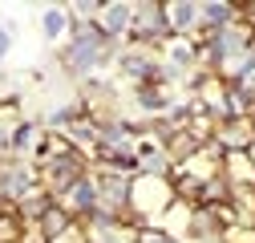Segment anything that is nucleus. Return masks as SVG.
I'll return each mask as SVG.
<instances>
[{
  "instance_id": "obj_1",
  "label": "nucleus",
  "mask_w": 255,
  "mask_h": 243,
  "mask_svg": "<svg viewBox=\"0 0 255 243\" xmlns=\"http://www.w3.org/2000/svg\"><path fill=\"white\" fill-rule=\"evenodd\" d=\"M73 215H93L98 211V187H93L89 178H81V182H73L69 187V203H65Z\"/></svg>"
},
{
  "instance_id": "obj_2",
  "label": "nucleus",
  "mask_w": 255,
  "mask_h": 243,
  "mask_svg": "<svg viewBox=\"0 0 255 243\" xmlns=\"http://www.w3.org/2000/svg\"><path fill=\"white\" fill-rule=\"evenodd\" d=\"M130 12H134L130 4H110L98 28H102V33H106V37H114V33H118V28H126V24H130Z\"/></svg>"
},
{
  "instance_id": "obj_3",
  "label": "nucleus",
  "mask_w": 255,
  "mask_h": 243,
  "mask_svg": "<svg viewBox=\"0 0 255 243\" xmlns=\"http://www.w3.org/2000/svg\"><path fill=\"white\" fill-rule=\"evenodd\" d=\"M20 187H24V174H20V170H4V174H0V191L20 195Z\"/></svg>"
},
{
  "instance_id": "obj_4",
  "label": "nucleus",
  "mask_w": 255,
  "mask_h": 243,
  "mask_svg": "<svg viewBox=\"0 0 255 243\" xmlns=\"http://www.w3.org/2000/svg\"><path fill=\"white\" fill-rule=\"evenodd\" d=\"M142 243H178V239H174L170 231H150V235H146Z\"/></svg>"
},
{
  "instance_id": "obj_5",
  "label": "nucleus",
  "mask_w": 255,
  "mask_h": 243,
  "mask_svg": "<svg viewBox=\"0 0 255 243\" xmlns=\"http://www.w3.org/2000/svg\"><path fill=\"white\" fill-rule=\"evenodd\" d=\"M61 24H65L61 12H49V16H45V28H49V33H61Z\"/></svg>"
}]
</instances>
